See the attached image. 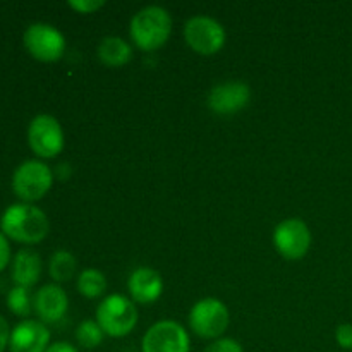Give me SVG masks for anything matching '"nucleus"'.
<instances>
[{
    "instance_id": "1",
    "label": "nucleus",
    "mask_w": 352,
    "mask_h": 352,
    "mask_svg": "<svg viewBox=\"0 0 352 352\" xmlns=\"http://www.w3.org/2000/svg\"><path fill=\"white\" fill-rule=\"evenodd\" d=\"M0 229L6 237L21 244H38L50 232V222L43 210L31 203H14L3 212Z\"/></svg>"
},
{
    "instance_id": "2",
    "label": "nucleus",
    "mask_w": 352,
    "mask_h": 352,
    "mask_svg": "<svg viewBox=\"0 0 352 352\" xmlns=\"http://www.w3.org/2000/svg\"><path fill=\"white\" fill-rule=\"evenodd\" d=\"M172 33V17L160 6H148L138 10L129 24L131 40L144 52H155L164 47Z\"/></svg>"
},
{
    "instance_id": "3",
    "label": "nucleus",
    "mask_w": 352,
    "mask_h": 352,
    "mask_svg": "<svg viewBox=\"0 0 352 352\" xmlns=\"http://www.w3.org/2000/svg\"><path fill=\"white\" fill-rule=\"evenodd\" d=\"M96 323L102 327L105 336L119 339L136 329L138 308L133 299L122 294H110L96 308Z\"/></svg>"
},
{
    "instance_id": "4",
    "label": "nucleus",
    "mask_w": 352,
    "mask_h": 352,
    "mask_svg": "<svg viewBox=\"0 0 352 352\" xmlns=\"http://www.w3.org/2000/svg\"><path fill=\"white\" fill-rule=\"evenodd\" d=\"M54 186V172L40 160H26L14 170L12 189L23 203L43 198Z\"/></svg>"
},
{
    "instance_id": "5",
    "label": "nucleus",
    "mask_w": 352,
    "mask_h": 352,
    "mask_svg": "<svg viewBox=\"0 0 352 352\" xmlns=\"http://www.w3.org/2000/svg\"><path fill=\"white\" fill-rule=\"evenodd\" d=\"M230 315L220 299H199L189 311V327L201 339H220L229 329Z\"/></svg>"
},
{
    "instance_id": "6",
    "label": "nucleus",
    "mask_w": 352,
    "mask_h": 352,
    "mask_svg": "<svg viewBox=\"0 0 352 352\" xmlns=\"http://www.w3.org/2000/svg\"><path fill=\"white\" fill-rule=\"evenodd\" d=\"M28 143L40 158H54L65 146L64 129L54 116L41 113L28 126Z\"/></svg>"
},
{
    "instance_id": "7",
    "label": "nucleus",
    "mask_w": 352,
    "mask_h": 352,
    "mask_svg": "<svg viewBox=\"0 0 352 352\" xmlns=\"http://www.w3.org/2000/svg\"><path fill=\"white\" fill-rule=\"evenodd\" d=\"M24 47L30 55L41 62H55L65 54V36L55 26L47 23H34L24 31Z\"/></svg>"
},
{
    "instance_id": "8",
    "label": "nucleus",
    "mask_w": 352,
    "mask_h": 352,
    "mask_svg": "<svg viewBox=\"0 0 352 352\" xmlns=\"http://www.w3.org/2000/svg\"><path fill=\"white\" fill-rule=\"evenodd\" d=\"M186 43L199 55H213L226 45L227 34L222 24L210 16H192L184 26Z\"/></svg>"
},
{
    "instance_id": "9",
    "label": "nucleus",
    "mask_w": 352,
    "mask_h": 352,
    "mask_svg": "<svg viewBox=\"0 0 352 352\" xmlns=\"http://www.w3.org/2000/svg\"><path fill=\"white\" fill-rule=\"evenodd\" d=\"M191 340L181 323L162 320L151 325L141 340V352H189Z\"/></svg>"
},
{
    "instance_id": "10",
    "label": "nucleus",
    "mask_w": 352,
    "mask_h": 352,
    "mask_svg": "<svg viewBox=\"0 0 352 352\" xmlns=\"http://www.w3.org/2000/svg\"><path fill=\"white\" fill-rule=\"evenodd\" d=\"M274 246L285 260H301L311 248V232L301 219H287L275 227Z\"/></svg>"
},
{
    "instance_id": "11",
    "label": "nucleus",
    "mask_w": 352,
    "mask_h": 352,
    "mask_svg": "<svg viewBox=\"0 0 352 352\" xmlns=\"http://www.w3.org/2000/svg\"><path fill=\"white\" fill-rule=\"evenodd\" d=\"M251 100V88L244 81H226L208 93V107L217 116H236Z\"/></svg>"
},
{
    "instance_id": "12",
    "label": "nucleus",
    "mask_w": 352,
    "mask_h": 352,
    "mask_svg": "<svg viewBox=\"0 0 352 352\" xmlns=\"http://www.w3.org/2000/svg\"><path fill=\"white\" fill-rule=\"evenodd\" d=\"M50 347V330L40 320H23L10 330V352H45Z\"/></svg>"
},
{
    "instance_id": "13",
    "label": "nucleus",
    "mask_w": 352,
    "mask_h": 352,
    "mask_svg": "<svg viewBox=\"0 0 352 352\" xmlns=\"http://www.w3.org/2000/svg\"><path fill=\"white\" fill-rule=\"evenodd\" d=\"M67 292L58 284L43 285L33 298V311L43 323H57L67 313Z\"/></svg>"
},
{
    "instance_id": "14",
    "label": "nucleus",
    "mask_w": 352,
    "mask_h": 352,
    "mask_svg": "<svg viewBox=\"0 0 352 352\" xmlns=\"http://www.w3.org/2000/svg\"><path fill=\"white\" fill-rule=\"evenodd\" d=\"M131 299L140 305H151L158 301L164 292V278L150 267H140L131 274L127 280Z\"/></svg>"
},
{
    "instance_id": "15",
    "label": "nucleus",
    "mask_w": 352,
    "mask_h": 352,
    "mask_svg": "<svg viewBox=\"0 0 352 352\" xmlns=\"http://www.w3.org/2000/svg\"><path fill=\"white\" fill-rule=\"evenodd\" d=\"M12 280L17 287H33L41 277V258L33 250H19L12 260Z\"/></svg>"
},
{
    "instance_id": "16",
    "label": "nucleus",
    "mask_w": 352,
    "mask_h": 352,
    "mask_svg": "<svg viewBox=\"0 0 352 352\" xmlns=\"http://www.w3.org/2000/svg\"><path fill=\"white\" fill-rule=\"evenodd\" d=\"M98 58L109 67H120L133 58V47L120 36H105L98 45Z\"/></svg>"
},
{
    "instance_id": "17",
    "label": "nucleus",
    "mask_w": 352,
    "mask_h": 352,
    "mask_svg": "<svg viewBox=\"0 0 352 352\" xmlns=\"http://www.w3.org/2000/svg\"><path fill=\"white\" fill-rule=\"evenodd\" d=\"M76 270H78V261H76L74 254L64 250L52 254L50 265H48V274H50V277L55 282L62 284V282L71 280L76 275Z\"/></svg>"
},
{
    "instance_id": "18",
    "label": "nucleus",
    "mask_w": 352,
    "mask_h": 352,
    "mask_svg": "<svg viewBox=\"0 0 352 352\" xmlns=\"http://www.w3.org/2000/svg\"><path fill=\"white\" fill-rule=\"evenodd\" d=\"M78 291L88 299H96L107 291V278L96 268H86L78 277Z\"/></svg>"
},
{
    "instance_id": "19",
    "label": "nucleus",
    "mask_w": 352,
    "mask_h": 352,
    "mask_svg": "<svg viewBox=\"0 0 352 352\" xmlns=\"http://www.w3.org/2000/svg\"><path fill=\"white\" fill-rule=\"evenodd\" d=\"M103 337H105V332L96 323V320H85L76 329V340L85 349H95V347H98L103 342Z\"/></svg>"
},
{
    "instance_id": "20",
    "label": "nucleus",
    "mask_w": 352,
    "mask_h": 352,
    "mask_svg": "<svg viewBox=\"0 0 352 352\" xmlns=\"http://www.w3.org/2000/svg\"><path fill=\"white\" fill-rule=\"evenodd\" d=\"M7 308L16 316L26 318L33 311V299H31L30 291L26 287H14L7 294Z\"/></svg>"
},
{
    "instance_id": "21",
    "label": "nucleus",
    "mask_w": 352,
    "mask_h": 352,
    "mask_svg": "<svg viewBox=\"0 0 352 352\" xmlns=\"http://www.w3.org/2000/svg\"><path fill=\"white\" fill-rule=\"evenodd\" d=\"M205 352H244V349L234 339H217L206 347Z\"/></svg>"
},
{
    "instance_id": "22",
    "label": "nucleus",
    "mask_w": 352,
    "mask_h": 352,
    "mask_svg": "<svg viewBox=\"0 0 352 352\" xmlns=\"http://www.w3.org/2000/svg\"><path fill=\"white\" fill-rule=\"evenodd\" d=\"M105 6L103 0H69V7L79 14H91Z\"/></svg>"
},
{
    "instance_id": "23",
    "label": "nucleus",
    "mask_w": 352,
    "mask_h": 352,
    "mask_svg": "<svg viewBox=\"0 0 352 352\" xmlns=\"http://www.w3.org/2000/svg\"><path fill=\"white\" fill-rule=\"evenodd\" d=\"M337 344L344 349H352V325L351 323H344V325L337 327L336 330Z\"/></svg>"
},
{
    "instance_id": "24",
    "label": "nucleus",
    "mask_w": 352,
    "mask_h": 352,
    "mask_svg": "<svg viewBox=\"0 0 352 352\" xmlns=\"http://www.w3.org/2000/svg\"><path fill=\"white\" fill-rule=\"evenodd\" d=\"M10 261V244L7 241L6 234L0 230V272H3L7 268Z\"/></svg>"
},
{
    "instance_id": "25",
    "label": "nucleus",
    "mask_w": 352,
    "mask_h": 352,
    "mask_svg": "<svg viewBox=\"0 0 352 352\" xmlns=\"http://www.w3.org/2000/svg\"><path fill=\"white\" fill-rule=\"evenodd\" d=\"M9 339H10V329L7 320L0 315V352L6 351V347H9Z\"/></svg>"
},
{
    "instance_id": "26",
    "label": "nucleus",
    "mask_w": 352,
    "mask_h": 352,
    "mask_svg": "<svg viewBox=\"0 0 352 352\" xmlns=\"http://www.w3.org/2000/svg\"><path fill=\"white\" fill-rule=\"evenodd\" d=\"M45 352H79V351L69 342H55V344H50V347H48Z\"/></svg>"
},
{
    "instance_id": "27",
    "label": "nucleus",
    "mask_w": 352,
    "mask_h": 352,
    "mask_svg": "<svg viewBox=\"0 0 352 352\" xmlns=\"http://www.w3.org/2000/svg\"><path fill=\"white\" fill-rule=\"evenodd\" d=\"M124 352H138V351H131V349H129V351H124Z\"/></svg>"
}]
</instances>
